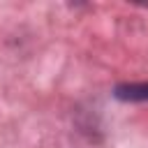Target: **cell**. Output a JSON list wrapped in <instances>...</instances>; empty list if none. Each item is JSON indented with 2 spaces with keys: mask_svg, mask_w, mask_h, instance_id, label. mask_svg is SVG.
<instances>
[{
  "mask_svg": "<svg viewBox=\"0 0 148 148\" xmlns=\"http://www.w3.org/2000/svg\"><path fill=\"white\" fill-rule=\"evenodd\" d=\"M116 97L130 102H143L148 99V83H123L116 88Z\"/></svg>",
  "mask_w": 148,
  "mask_h": 148,
  "instance_id": "obj_1",
  "label": "cell"
}]
</instances>
